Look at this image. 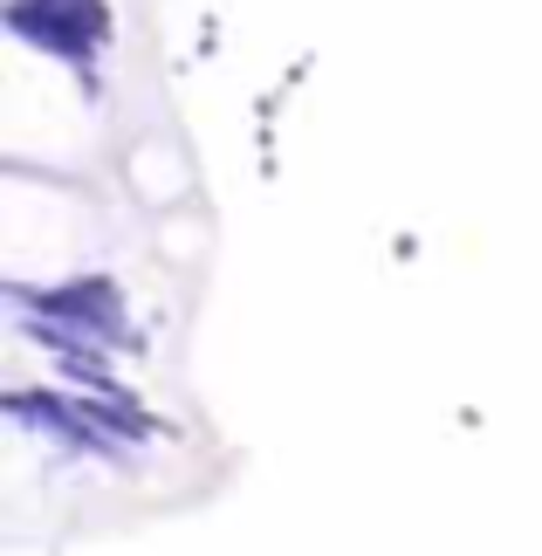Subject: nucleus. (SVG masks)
<instances>
[{"label":"nucleus","instance_id":"f257e3e1","mask_svg":"<svg viewBox=\"0 0 542 556\" xmlns=\"http://www.w3.org/2000/svg\"><path fill=\"white\" fill-rule=\"evenodd\" d=\"M138 179L0 159V522L8 543L124 536L227 488L192 392L200 275Z\"/></svg>","mask_w":542,"mask_h":556},{"label":"nucleus","instance_id":"f03ea898","mask_svg":"<svg viewBox=\"0 0 542 556\" xmlns=\"http://www.w3.org/2000/svg\"><path fill=\"white\" fill-rule=\"evenodd\" d=\"M62 111L49 173L138 179L172 138V103L138 0H8V117Z\"/></svg>","mask_w":542,"mask_h":556}]
</instances>
